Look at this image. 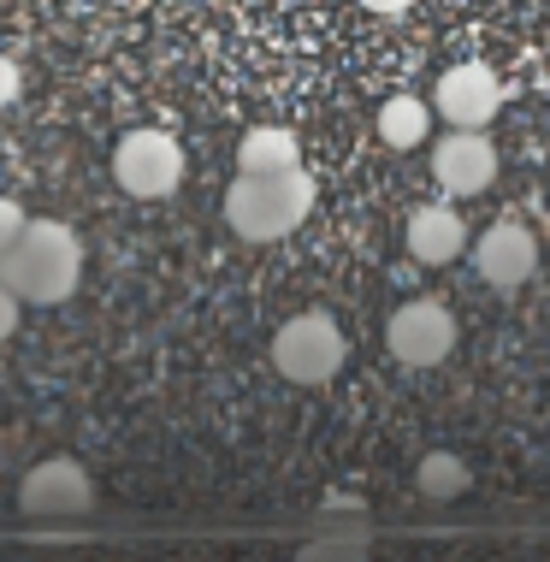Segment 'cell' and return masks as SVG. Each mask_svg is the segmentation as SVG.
<instances>
[{
  "label": "cell",
  "instance_id": "1",
  "mask_svg": "<svg viewBox=\"0 0 550 562\" xmlns=\"http://www.w3.org/2000/svg\"><path fill=\"white\" fill-rule=\"evenodd\" d=\"M0 279L24 308H54L78 291L83 279V243L71 225L59 220H24V232L12 237V249L0 255Z\"/></svg>",
  "mask_w": 550,
  "mask_h": 562
},
{
  "label": "cell",
  "instance_id": "2",
  "mask_svg": "<svg viewBox=\"0 0 550 562\" xmlns=\"http://www.w3.org/2000/svg\"><path fill=\"white\" fill-rule=\"evenodd\" d=\"M314 214V178L302 166L279 172H237L225 190V225L243 243H279Z\"/></svg>",
  "mask_w": 550,
  "mask_h": 562
},
{
  "label": "cell",
  "instance_id": "3",
  "mask_svg": "<svg viewBox=\"0 0 550 562\" xmlns=\"http://www.w3.org/2000/svg\"><path fill=\"white\" fill-rule=\"evenodd\" d=\"M344 331L332 314H296V321H284L279 331H272V368H279L290 385H326V379H338L344 368Z\"/></svg>",
  "mask_w": 550,
  "mask_h": 562
},
{
  "label": "cell",
  "instance_id": "4",
  "mask_svg": "<svg viewBox=\"0 0 550 562\" xmlns=\"http://www.w3.org/2000/svg\"><path fill=\"white\" fill-rule=\"evenodd\" d=\"M113 178L136 202H160L183 184V148L166 131H125L113 148Z\"/></svg>",
  "mask_w": 550,
  "mask_h": 562
},
{
  "label": "cell",
  "instance_id": "5",
  "mask_svg": "<svg viewBox=\"0 0 550 562\" xmlns=\"http://www.w3.org/2000/svg\"><path fill=\"white\" fill-rule=\"evenodd\" d=\"M19 509L30 521H83L96 509V485H89L83 462L71 456H54V462H36L19 485Z\"/></svg>",
  "mask_w": 550,
  "mask_h": 562
},
{
  "label": "cell",
  "instance_id": "6",
  "mask_svg": "<svg viewBox=\"0 0 550 562\" xmlns=\"http://www.w3.org/2000/svg\"><path fill=\"white\" fill-rule=\"evenodd\" d=\"M385 349L403 368H438V361L456 349V314L433 296H415L391 314L385 326Z\"/></svg>",
  "mask_w": 550,
  "mask_h": 562
},
{
  "label": "cell",
  "instance_id": "7",
  "mask_svg": "<svg viewBox=\"0 0 550 562\" xmlns=\"http://www.w3.org/2000/svg\"><path fill=\"white\" fill-rule=\"evenodd\" d=\"M433 178L456 195V202H462V195H485L497 178V148L485 143L480 125H450V136L433 148Z\"/></svg>",
  "mask_w": 550,
  "mask_h": 562
},
{
  "label": "cell",
  "instance_id": "8",
  "mask_svg": "<svg viewBox=\"0 0 550 562\" xmlns=\"http://www.w3.org/2000/svg\"><path fill=\"white\" fill-rule=\"evenodd\" d=\"M473 267H480V279L492 291H521L539 272V237L515 220H497L492 232H480V243H473Z\"/></svg>",
  "mask_w": 550,
  "mask_h": 562
},
{
  "label": "cell",
  "instance_id": "9",
  "mask_svg": "<svg viewBox=\"0 0 550 562\" xmlns=\"http://www.w3.org/2000/svg\"><path fill=\"white\" fill-rule=\"evenodd\" d=\"M433 108H438V119H450V125H492V113L503 108V83H497V71H485V66H450L445 78H438Z\"/></svg>",
  "mask_w": 550,
  "mask_h": 562
},
{
  "label": "cell",
  "instance_id": "10",
  "mask_svg": "<svg viewBox=\"0 0 550 562\" xmlns=\"http://www.w3.org/2000/svg\"><path fill=\"white\" fill-rule=\"evenodd\" d=\"M408 255H415L420 267H450V261H462V249H468V225L456 207L445 202H426L408 214Z\"/></svg>",
  "mask_w": 550,
  "mask_h": 562
},
{
  "label": "cell",
  "instance_id": "11",
  "mask_svg": "<svg viewBox=\"0 0 550 562\" xmlns=\"http://www.w3.org/2000/svg\"><path fill=\"white\" fill-rule=\"evenodd\" d=\"M237 166H243V172H279V166H302V143L284 125H255L237 143Z\"/></svg>",
  "mask_w": 550,
  "mask_h": 562
},
{
  "label": "cell",
  "instance_id": "12",
  "mask_svg": "<svg viewBox=\"0 0 550 562\" xmlns=\"http://www.w3.org/2000/svg\"><path fill=\"white\" fill-rule=\"evenodd\" d=\"M426 131H433V113H426V101H415V95H391L385 108H379V136H385L391 148H415V143H426Z\"/></svg>",
  "mask_w": 550,
  "mask_h": 562
},
{
  "label": "cell",
  "instance_id": "13",
  "mask_svg": "<svg viewBox=\"0 0 550 562\" xmlns=\"http://www.w3.org/2000/svg\"><path fill=\"white\" fill-rule=\"evenodd\" d=\"M415 485H420V497H433V504H450V497H462V492H468V468H462V456H456V450L420 456Z\"/></svg>",
  "mask_w": 550,
  "mask_h": 562
},
{
  "label": "cell",
  "instance_id": "14",
  "mask_svg": "<svg viewBox=\"0 0 550 562\" xmlns=\"http://www.w3.org/2000/svg\"><path fill=\"white\" fill-rule=\"evenodd\" d=\"M24 232V207L19 202H7V195H0V255L12 249V237Z\"/></svg>",
  "mask_w": 550,
  "mask_h": 562
},
{
  "label": "cell",
  "instance_id": "15",
  "mask_svg": "<svg viewBox=\"0 0 550 562\" xmlns=\"http://www.w3.org/2000/svg\"><path fill=\"white\" fill-rule=\"evenodd\" d=\"M19 308H24V302L7 291V279H0V344H7L12 331H19Z\"/></svg>",
  "mask_w": 550,
  "mask_h": 562
},
{
  "label": "cell",
  "instance_id": "16",
  "mask_svg": "<svg viewBox=\"0 0 550 562\" xmlns=\"http://www.w3.org/2000/svg\"><path fill=\"white\" fill-rule=\"evenodd\" d=\"M12 95H19V66H12L7 54H0V108H7Z\"/></svg>",
  "mask_w": 550,
  "mask_h": 562
},
{
  "label": "cell",
  "instance_id": "17",
  "mask_svg": "<svg viewBox=\"0 0 550 562\" xmlns=\"http://www.w3.org/2000/svg\"><path fill=\"white\" fill-rule=\"evenodd\" d=\"M361 7H367V12H385V19H391V12H408L415 0H361Z\"/></svg>",
  "mask_w": 550,
  "mask_h": 562
}]
</instances>
